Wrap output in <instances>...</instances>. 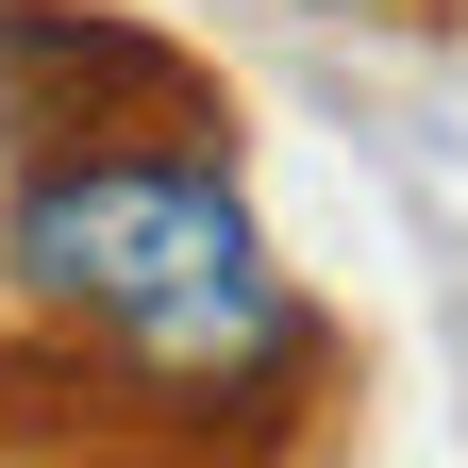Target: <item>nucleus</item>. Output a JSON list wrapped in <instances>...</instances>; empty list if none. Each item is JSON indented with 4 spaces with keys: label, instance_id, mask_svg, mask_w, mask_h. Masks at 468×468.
<instances>
[{
    "label": "nucleus",
    "instance_id": "obj_1",
    "mask_svg": "<svg viewBox=\"0 0 468 468\" xmlns=\"http://www.w3.org/2000/svg\"><path fill=\"white\" fill-rule=\"evenodd\" d=\"M0 268H17L34 318L101 335L134 385L167 401H284L318 385V318L302 284L268 268L251 201L185 151H134V134H68L0 218Z\"/></svg>",
    "mask_w": 468,
    "mask_h": 468
}]
</instances>
